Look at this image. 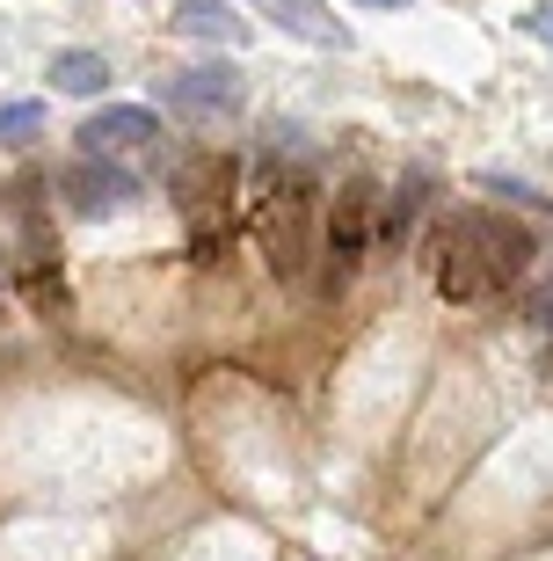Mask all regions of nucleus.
Segmentation results:
<instances>
[{
    "label": "nucleus",
    "mask_w": 553,
    "mask_h": 561,
    "mask_svg": "<svg viewBox=\"0 0 553 561\" xmlns=\"http://www.w3.org/2000/svg\"><path fill=\"white\" fill-rule=\"evenodd\" d=\"M525 271H532V233L495 211H459L437 233V291L451 307H481L495 291H510Z\"/></svg>",
    "instance_id": "nucleus-1"
},
{
    "label": "nucleus",
    "mask_w": 553,
    "mask_h": 561,
    "mask_svg": "<svg viewBox=\"0 0 553 561\" xmlns=\"http://www.w3.org/2000/svg\"><path fill=\"white\" fill-rule=\"evenodd\" d=\"M313 205H321V183H313L307 161L269 168L263 197H255V233H263V263H269L277 277H307V263L321 255Z\"/></svg>",
    "instance_id": "nucleus-2"
},
{
    "label": "nucleus",
    "mask_w": 553,
    "mask_h": 561,
    "mask_svg": "<svg viewBox=\"0 0 553 561\" xmlns=\"http://www.w3.org/2000/svg\"><path fill=\"white\" fill-rule=\"evenodd\" d=\"M233 161H219V153H183L175 161V175H168V190H175V211H183V227H189V249L197 255H219L226 241V219H233Z\"/></svg>",
    "instance_id": "nucleus-3"
},
{
    "label": "nucleus",
    "mask_w": 553,
    "mask_h": 561,
    "mask_svg": "<svg viewBox=\"0 0 553 561\" xmlns=\"http://www.w3.org/2000/svg\"><path fill=\"white\" fill-rule=\"evenodd\" d=\"M161 103L175 110V117H189V125H219V117H233V110L247 103V73L241 66H183V73H168L161 81Z\"/></svg>",
    "instance_id": "nucleus-4"
},
{
    "label": "nucleus",
    "mask_w": 553,
    "mask_h": 561,
    "mask_svg": "<svg viewBox=\"0 0 553 561\" xmlns=\"http://www.w3.org/2000/svg\"><path fill=\"white\" fill-rule=\"evenodd\" d=\"M371 227H379V183H349L343 197H335L329 227H321V263H329V291H335V285H349V271L365 263Z\"/></svg>",
    "instance_id": "nucleus-5"
},
{
    "label": "nucleus",
    "mask_w": 553,
    "mask_h": 561,
    "mask_svg": "<svg viewBox=\"0 0 553 561\" xmlns=\"http://www.w3.org/2000/svg\"><path fill=\"white\" fill-rule=\"evenodd\" d=\"M81 153L88 161H117V168L153 161V153H161V117L139 110V103H117V110H103V117L81 125Z\"/></svg>",
    "instance_id": "nucleus-6"
},
{
    "label": "nucleus",
    "mask_w": 553,
    "mask_h": 561,
    "mask_svg": "<svg viewBox=\"0 0 553 561\" xmlns=\"http://www.w3.org/2000/svg\"><path fill=\"white\" fill-rule=\"evenodd\" d=\"M59 197L81 211V219H117V211L139 205V175L117 168V161H88V153H81V161L59 175Z\"/></svg>",
    "instance_id": "nucleus-7"
},
{
    "label": "nucleus",
    "mask_w": 553,
    "mask_h": 561,
    "mask_svg": "<svg viewBox=\"0 0 553 561\" xmlns=\"http://www.w3.org/2000/svg\"><path fill=\"white\" fill-rule=\"evenodd\" d=\"M168 30H175V37H197V44H247L255 37V22H247L233 0H175Z\"/></svg>",
    "instance_id": "nucleus-8"
},
{
    "label": "nucleus",
    "mask_w": 553,
    "mask_h": 561,
    "mask_svg": "<svg viewBox=\"0 0 553 561\" xmlns=\"http://www.w3.org/2000/svg\"><path fill=\"white\" fill-rule=\"evenodd\" d=\"M263 15L277 22V30H291V37L321 44V51H343V44H349V30L335 22L329 0H263Z\"/></svg>",
    "instance_id": "nucleus-9"
},
{
    "label": "nucleus",
    "mask_w": 553,
    "mask_h": 561,
    "mask_svg": "<svg viewBox=\"0 0 553 561\" xmlns=\"http://www.w3.org/2000/svg\"><path fill=\"white\" fill-rule=\"evenodd\" d=\"M44 81L59 88V95H103V88H110V59H103V51H88V44H66V51H51Z\"/></svg>",
    "instance_id": "nucleus-10"
},
{
    "label": "nucleus",
    "mask_w": 553,
    "mask_h": 561,
    "mask_svg": "<svg viewBox=\"0 0 553 561\" xmlns=\"http://www.w3.org/2000/svg\"><path fill=\"white\" fill-rule=\"evenodd\" d=\"M44 131V103H0V146H30Z\"/></svg>",
    "instance_id": "nucleus-11"
},
{
    "label": "nucleus",
    "mask_w": 553,
    "mask_h": 561,
    "mask_svg": "<svg viewBox=\"0 0 553 561\" xmlns=\"http://www.w3.org/2000/svg\"><path fill=\"white\" fill-rule=\"evenodd\" d=\"M481 183H488L495 197H510V205H546V197H539L532 183H510V175H481Z\"/></svg>",
    "instance_id": "nucleus-12"
},
{
    "label": "nucleus",
    "mask_w": 553,
    "mask_h": 561,
    "mask_svg": "<svg viewBox=\"0 0 553 561\" xmlns=\"http://www.w3.org/2000/svg\"><path fill=\"white\" fill-rule=\"evenodd\" d=\"M532 321H539V329H553V277H539V285H532Z\"/></svg>",
    "instance_id": "nucleus-13"
},
{
    "label": "nucleus",
    "mask_w": 553,
    "mask_h": 561,
    "mask_svg": "<svg viewBox=\"0 0 553 561\" xmlns=\"http://www.w3.org/2000/svg\"><path fill=\"white\" fill-rule=\"evenodd\" d=\"M525 30H532V37H539V44H553V0H539L532 15H525Z\"/></svg>",
    "instance_id": "nucleus-14"
},
{
    "label": "nucleus",
    "mask_w": 553,
    "mask_h": 561,
    "mask_svg": "<svg viewBox=\"0 0 553 561\" xmlns=\"http://www.w3.org/2000/svg\"><path fill=\"white\" fill-rule=\"evenodd\" d=\"M357 8H408V0H357Z\"/></svg>",
    "instance_id": "nucleus-15"
}]
</instances>
